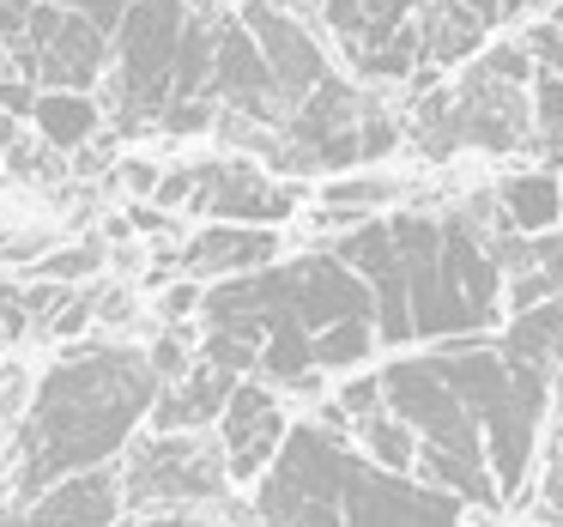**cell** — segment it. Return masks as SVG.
<instances>
[{"label":"cell","instance_id":"32","mask_svg":"<svg viewBox=\"0 0 563 527\" xmlns=\"http://www.w3.org/2000/svg\"><path fill=\"white\" fill-rule=\"evenodd\" d=\"M236 521H212V515H200V509H140V521H115V527H249L255 521V509H231Z\"/></svg>","mask_w":563,"mask_h":527},{"label":"cell","instance_id":"20","mask_svg":"<svg viewBox=\"0 0 563 527\" xmlns=\"http://www.w3.org/2000/svg\"><path fill=\"white\" fill-rule=\"evenodd\" d=\"M485 43V19L466 7V0H424V19H418V55L430 67L466 62V55Z\"/></svg>","mask_w":563,"mask_h":527},{"label":"cell","instance_id":"8","mask_svg":"<svg viewBox=\"0 0 563 527\" xmlns=\"http://www.w3.org/2000/svg\"><path fill=\"white\" fill-rule=\"evenodd\" d=\"M527 62L521 43H497V50H478L473 67L454 79L449 91V140L454 152L478 146V152H521L533 146V103H527Z\"/></svg>","mask_w":563,"mask_h":527},{"label":"cell","instance_id":"19","mask_svg":"<svg viewBox=\"0 0 563 527\" xmlns=\"http://www.w3.org/2000/svg\"><path fill=\"white\" fill-rule=\"evenodd\" d=\"M231 382H236L231 370L200 358V364H188L176 382H158V394H152V406H146V425L152 430H207L212 418H219Z\"/></svg>","mask_w":563,"mask_h":527},{"label":"cell","instance_id":"34","mask_svg":"<svg viewBox=\"0 0 563 527\" xmlns=\"http://www.w3.org/2000/svg\"><path fill=\"white\" fill-rule=\"evenodd\" d=\"M376 400H382V376H376V370H369V376H352V382L340 388V406H345V418L369 413Z\"/></svg>","mask_w":563,"mask_h":527},{"label":"cell","instance_id":"30","mask_svg":"<svg viewBox=\"0 0 563 527\" xmlns=\"http://www.w3.org/2000/svg\"><path fill=\"white\" fill-rule=\"evenodd\" d=\"M200 358H207V364H219V370H231V376H249V370L261 364L255 345L236 340V333H219V328H207V340H200Z\"/></svg>","mask_w":563,"mask_h":527},{"label":"cell","instance_id":"10","mask_svg":"<svg viewBox=\"0 0 563 527\" xmlns=\"http://www.w3.org/2000/svg\"><path fill=\"white\" fill-rule=\"evenodd\" d=\"M388 237H394V249H400V267H406V309H412V340L478 333L473 304L461 297L454 273L442 267L437 219H424V212H400V219H388Z\"/></svg>","mask_w":563,"mask_h":527},{"label":"cell","instance_id":"38","mask_svg":"<svg viewBox=\"0 0 563 527\" xmlns=\"http://www.w3.org/2000/svg\"><path fill=\"white\" fill-rule=\"evenodd\" d=\"M195 309H200V279L170 285V292L158 297V316H164V321H183V316H195Z\"/></svg>","mask_w":563,"mask_h":527},{"label":"cell","instance_id":"25","mask_svg":"<svg viewBox=\"0 0 563 527\" xmlns=\"http://www.w3.org/2000/svg\"><path fill=\"white\" fill-rule=\"evenodd\" d=\"M527 103H533V128H539V152H545V164H563V74L533 67V79H527Z\"/></svg>","mask_w":563,"mask_h":527},{"label":"cell","instance_id":"46","mask_svg":"<svg viewBox=\"0 0 563 527\" xmlns=\"http://www.w3.org/2000/svg\"><path fill=\"white\" fill-rule=\"evenodd\" d=\"M558 183H563V176H558Z\"/></svg>","mask_w":563,"mask_h":527},{"label":"cell","instance_id":"29","mask_svg":"<svg viewBox=\"0 0 563 527\" xmlns=\"http://www.w3.org/2000/svg\"><path fill=\"white\" fill-rule=\"evenodd\" d=\"M103 267V243H74V249H55V255H37V279H86V273Z\"/></svg>","mask_w":563,"mask_h":527},{"label":"cell","instance_id":"45","mask_svg":"<svg viewBox=\"0 0 563 527\" xmlns=\"http://www.w3.org/2000/svg\"><path fill=\"white\" fill-rule=\"evenodd\" d=\"M0 67H7V50H0Z\"/></svg>","mask_w":563,"mask_h":527},{"label":"cell","instance_id":"28","mask_svg":"<svg viewBox=\"0 0 563 527\" xmlns=\"http://www.w3.org/2000/svg\"><path fill=\"white\" fill-rule=\"evenodd\" d=\"M539 497H533V515L545 527H563V442L545 437V461H539Z\"/></svg>","mask_w":563,"mask_h":527},{"label":"cell","instance_id":"39","mask_svg":"<svg viewBox=\"0 0 563 527\" xmlns=\"http://www.w3.org/2000/svg\"><path fill=\"white\" fill-rule=\"evenodd\" d=\"M31 103H37V86H31V79H0V110L7 116H31Z\"/></svg>","mask_w":563,"mask_h":527},{"label":"cell","instance_id":"4","mask_svg":"<svg viewBox=\"0 0 563 527\" xmlns=\"http://www.w3.org/2000/svg\"><path fill=\"white\" fill-rule=\"evenodd\" d=\"M382 376V406L400 413L412 425L418 449H412V479L437 491H454L461 503L478 509H497V479L485 461V437H478V418L461 406V394L424 364V358H394Z\"/></svg>","mask_w":563,"mask_h":527},{"label":"cell","instance_id":"41","mask_svg":"<svg viewBox=\"0 0 563 527\" xmlns=\"http://www.w3.org/2000/svg\"><path fill=\"white\" fill-rule=\"evenodd\" d=\"M545 400H551V437L563 442V364L551 370V394H545Z\"/></svg>","mask_w":563,"mask_h":527},{"label":"cell","instance_id":"27","mask_svg":"<svg viewBox=\"0 0 563 527\" xmlns=\"http://www.w3.org/2000/svg\"><path fill=\"white\" fill-rule=\"evenodd\" d=\"M357 164H369V158H388L394 146H400V122H394L388 110H376V103H357Z\"/></svg>","mask_w":563,"mask_h":527},{"label":"cell","instance_id":"24","mask_svg":"<svg viewBox=\"0 0 563 527\" xmlns=\"http://www.w3.org/2000/svg\"><path fill=\"white\" fill-rule=\"evenodd\" d=\"M352 442L369 454L376 466H388V473H412V449H418V437H412V425H406L400 413H388V406H369V413H357L352 418Z\"/></svg>","mask_w":563,"mask_h":527},{"label":"cell","instance_id":"36","mask_svg":"<svg viewBox=\"0 0 563 527\" xmlns=\"http://www.w3.org/2000/svg\"><path fill=\"white\" fill-rule=\"evenodd\" d=\"M25 304H19V285H7L0 279V345H13L19 333H25Z\"/></svg>","mask_w":563,"mask_h":527},{"label":"cell","instance_id":"40","mask_svg":"<svg viewBox=\"0 0 563 527\" xmlns=\"http://www.w3.org/2000/svg\"><path fill=\"white\" fill-rule=\"evenodd\" d=\"M128 231H152V237H164V231H170V219H164V207H128Z\"/></svg>","mask_w":563,"mask_h":527},{"label":"cell","instance_id":"3","mask_svg":"<svg viewBox=\"0 0 563 527\" xmlns=\"http://www.w3.org/2000/svg\"><path fill=\"white\" fill-rule=\"evenodd\" d=\"M424 364L461 394V406L478 418L485 437V461L497 479V497L515 503L533 473L539 454V430H545V394H551V370L509 358L503 345H485L478 333H449L437 340V352H424Z\"/></svg>","mask_w":563,"mask_h":527},{"label":"cell","instance_id":"12","mask_svg":"<svg viewBox=\"0 0 563 527\" xmlns=\"http://www.w3.org/2000/svg\"><path fill=\"white\" fill-rule=\"evenodd\" d=\"M195 171V188H188L183 212L195 219H231V224H279L297 212L303 188L267 176L255 158H207V164H188Z\"/></svg>","mask_w":563,"mask_h":527},{"label":"cell","instance_id":"1","mask_svg":"<svg viewBox=\"0 0 563 527\" xmlns=\"http://www.w3.org/2000/svg\"><path fill=\"white\" fill-rule=\"evenodd\" d=\"M152 394L158 370L140 345H86L49 364L13 430V497L31 503L49 479L122 454V442L146 425Z\"/></svg>","mask_w":563,"mask_h":527},{"label":"cell","instance_id":"35","mask_svg":"<svg viewBox=\"0 0 563 527\" xmlns=\"http://www.w3.org/2000/svg\"><path fill=\"white\" fill-rule=\"evenodd\" d=\"M55 7H74V13H86L91 25L110 37L115 25H122V13H128V0H55Z\"/></svg>","mask_w":563,"mask_h":527},{"label":"cell","instance_id":"11","mask_svg":"<svg viewBox=\"0 0 563 527\" xmlns=\"http://www.w3.org/2000/svg\"><path fill=\"white\" fill-rule=\"evenodd\" d=\"M340 521L345 527H461V497L424 485L412 473H388L357 449L352 466H345Z\"/></svg>","mask_w":563,"mask_h":527},{"label":"cell","instance_id":"31","mask_svg":"<svg viewBox=\"0 0 563 527\" xmlns=\"http://www.w3.org/2000/svg\"><path fill=\"white\" fill-rule=\"evenodd\" d=\"M146 364L158 370V382H176L188 370V328L183 321H170V328L158 333V340L146 345Z\"/></svg>","mask_w":563,"mask_h":527},{"label":"cell","instance_id":"13","mask_svg":"<svg viewBox=\"0 0 563 527\" xmlns=\"http://www.w3.org/2000/svg\"><path fill=\"white\" fill-rule=\"evenodd\" d=\"M333 255L364 279L369 304H376V345H394L400 352L412 340V309H406V267H400V249L388 237V219H357L345 224V237L333 243Z\"/></svg>","mask_w":563,"mask_h":527},{"label":"cell","instance_id":"44","mask_svg":"<svg viewBox=\"0 0 563 527\" xmlns=\"http://www.w3.org/2000/svg\"><path fill=\"white\" fill-rule=\"evenodd\" d=\"M0 461H7V449H0ZM0 503H7V466H0Z\"/></svg>","mask_w":563,"mask_h":527},{"label":"cell","instance_id":"15","mask_svg":"<svg viewBox=\"0 0 563 527\" xmlns=\"http://www.w3.org/2000/svg\"><path fill=\"white\" fill-rule=\"evenodd\" d=\"M207 98L219 110L243 116L255 128H279V91H273L267 55L255 50V37L243 31V19H212V74H207Z\"/></svg>","mask_w":563,"mask_h":527},{"label":"cell","instance_id":"33","mask_svg":"<svg viewBox=\"0 0 563 527\" xmlns=\"http://www.w3.org/2000/svg\"><path fill=\"white\" fill-rule=\"evenodd\" d=\"M521 50H527V62H533V67H545V74H563V25H558V19H545V25L527 31Z\"/></svg>","mask_w":563,"mask_h":527},{"label":"cell","instance_id":"7","mask_svg":"<svg viewBox=\"0 0 563 527\" xmlns=\"http://www.w3.org/2000/svg\"><path fill=\"white\" fill-rule=\"evenodd\" d=\"M122 509H207L224 503L231 473H224V449L212 430H146V437L122 442Z\"/></svg>","mask_w":563,"mask_h":527},{"label":"cell","instance_id":"5","mask_svg":"<svg viewBox=\"0 0 563 527\" xmlns=\"http://www.w3.org/2000/svg\"><path fill=\"white\" fill-rule=\"evenodd\" d=\"M188 0H128L122 25L110 31V67L98 79L110 98L115 134H158V110L170 103V67L183 37Z\"/></svg>","mask_w":563,"mask_h":527},{"label":"cell","instance_id":"23","mask_svg":"<svg viewBox=\"0 0 563 527\" xmlns=\"http://www.w3.org/2000/svg\"><path fill=\"white\" fill-rule=\"evenodd\" d=\"M503 352L527 358L539 370L563 364V297H539V304L515 309V321L503 328Z\"/></svg>","mask_w":563,"mask_h":527},{"label":"cell","instance_id":"18","mask_svg":"<svg viewBox=\"0 0 563 527\" xmlns=\"http://www.w3.org/2000/svg\"><path fill=\"white\" fill-rule=\"evenodd\" d=\"M273 231L267 224H231V219H212V224H200L195 237L183 243V273H195L200 285L207 279H224V273H249V267H261V261H273Z\"/></svg>","mask_w":563,"mask_h":527},{"label":"cell","instance_id":"16","mask_svg":"<svg viewBox=\"0 0 563 527\" xmlns=\"http://www.w3.org/2000/svg\"><path fill=\"white\" fill-rule=\"evenodd\" d=\"M212 425H219V449H224V473H231V485H255L261 466L273 461V449L285 442V425H291V418H285V406H279L273 388L236 376Z\"/></svg>","mask_w":563,"mask_h":527},{"label":"cell","instance_id":"42","mask_svg":"<svg viewBox=\"0 0 563 527\" xmlns=\"http://www.w3.org/2000/svg\"><path fill=\"white\" fill-rule=\"evenodd\" d=\"M128 188H134V195H152V183H158V171H152V164H128Z\"/></svg>","mask_w":563,"mask_h":527},{"label":"cell","instance_id":"14","mask_svg":"<svg viewBox=\"0 0 563 527\" xmlns=\"http://www.w3.org/2000/svg\"><path fill=\"white\" fill-rule=\"evenodd\" d=\"M236 19H243V31L255 37V50L267 55V74H273V91H279V110L291 116L297 103H303L309 91L333 74L328 55H321V43L303 31V19L285 13V7H273V0H243V7H236Z\"/></svg>","mask_w":563,"mask_h":527},{"label":"cell","instance_id":"21","mask_svg":"<svg viewBox=\"0 0 563 527\" xmlns=\"http://www.w3.org/2000/svg\"><path fill=\"white\" fill-rule=\"evenodd\" d=\"M31 122H37V134L49 152H79L103 128V103L91 98V91H37Z\"/></svg>","mask_w":563,"mask_h":527},{"label":"cell","instance_id":"22","mask_svg":"<svg viewBox=\"0 0 563 527\" xmlns=\"http://www.w3.org/2000/svg\"><path fill=\"white\" fill-rule=\"evenodd\" d=\"M497 207H503V219H509L521 237L551 231V224H563V183L551 171L503 176V183H497Z\"/></svg>","mask_w":563,"mask_h":527},{"label":"cell","instance_id":"17","mask_svg":"<svg viewBox=\"0 0 563 527\" xmlns=\"http://www.w3.org/2000/svg\"><path fill=\"white\" fill-rule=\"evenodd\" d=\"M25 527H115L122 521V485H115V466H79V473H62L25 503Z\"/></svg>","mask_w":563,"mask_h":527},{"label":"cell","instance_id":"37","mask_svg":"<svg viewBox=\"0 0 563 527\" xmlns=\"http://www.w3.org/2000/svg\"><path fill=\"white\" fill-rule=\"evenodd\" d=\"M31 7H37V0H0V50H13V43L25 37Z\"/></svg>","mask_w":563,"mask_h":527},{"label":"cell","instance_id":"9","mask_svg":"<svg viewBox=\"0 0 563 527\" xmlns=\"http://www.w3.org/2000/svg\"><path fill=\"white\" fill-rule=\"evenodd\" d=\"M7 67L43 91H91L103 79V67H110V37L74 7L37 0L25 37L7 50Z\"/></svg>","mask_w":563,"mask_h":527},{"label":"cell","instance_id":"2","mask_svg":"<svg viewBox=\"0 0 563 527\" xmlns=\"http://www.w3.org/2000/svg\"><path fill=\"white\" fill-rule=\"evenodd\" d=\"M200 309H207V328L236 333L261 352L255 376L297 394H321L316 340L333 321H376L364 279L333 249L279 261V267L261 261V273H224V279L200 285Z\"/></svg>","mask_w":563,"mask_h":527},{"label":"cell","instance_id":"43","mask_svg":"<svg viewBox=\"0 0 563 527\" xmlns=\"http://www.w3.org/2000/svg\"><path fill=\"white\" fill-rule=\"evenodd\" d=\"M13 140H19V116H7V110H0V152L13 146Z\"/></svg>","mask_w":563,"mask_h":527},{"label":"cell","instance_id":"26","mask_svg":"<svg viewBox=\"0 0 563 527\" xmlns=\"http://www.w3.org/2000/svg\"><path fill=\"white\" fill-rule=\"evenodd\" d=\"M400 200V176H333L321 188V207L333 212H382Z\"/></svg>","mask_w":563,"mask_h":527},{"label":"cell","instance_id":"6","mask_svg":"<svg viewBox=\"0 0 563 527\" xmlns=\"http://www.w3.org/2000/svg\"><path fill=\"white\" fill-rule=\"evenodd\" d=\"M352 454V437H333L316 418L285 425V442L255 479V527H345L340 491Z\"/></svg>","mask_w":563,"mask_h":527}]
</instances>
